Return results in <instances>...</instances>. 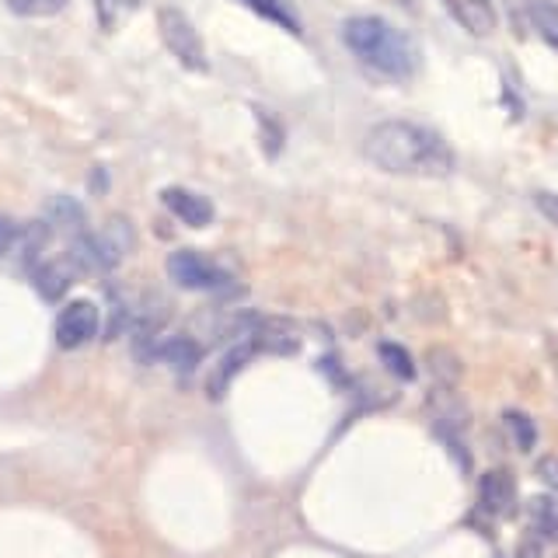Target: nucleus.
<instances>
[{"label": "nucleus", "mask_w": 558, "mask_h": 558, "mask_svg": "<svg viewBox=\"0 0 558 558\" xmlns=\"http://www.w3.org/2000/svg\"><path fill=\"white\" fill-rule=\"evenodd\" d=\"M363 154L380 171L391 174H429V179H440V174L453 168L447 140L409 119L377 122L363 140Z\"/></svg>", "instance_id": "obj_1"}, {"label": "nucleus", "mask_w": 558, "mask_h": 558, "mask_svg": "<svg viewBox=\"0 0 558 558\" xmlns=\"http://www.w3.org/2000/svg\"><path fill=\"white\" fill-rule=\"evenodd\" d=\"M342 43L366 70H374L377 77L409 81L418 66V52H415V43L409 39V32L395 28L391 22H384L377 14L349 17L342 25Z\"/></svg>", "instance_id": "obj_2"}, {"label": "nucleus", "mask_w": 558, "mask_h": 558, "mask_svg": "<svg viewBox=\"0 0 558 558\" xmlns=\"http://www.w3.org/2000/svg\"><path fill=\"white\" fill-rule=\"evenodd\" d=\"M157 32H161V39L168 46V52L174 60H179L185 70L192 74H206L209 70V60H206V46H203V35L196 32V25L189 22L185 11L165 4L157 11Z\"/></svg>", "instance_id": "obj_3"}, {"label": "nucleus", "mask_w": 558, "mask_h": 558, "mask_svg": "<svg viewBox=\"0 0 558 558\" xmlns=\"http://www.w3.org/2000/svg\"><path fill=\"white\" fill-rule=\"evenodd\" d=\"M168 276L182 290H223L231 287V272L220 269L214 258L199 252H174L168 258Z\"/></svg>", "instance_id": "obj_4"}, {"label": "nucleus", "mask_w": 558, "mask_h": 558, "mask_svg": "<svg viewBox=\"0 0 558 558\" xmlns=\"http://www.w3.org/2000/svg\"><path fill=\"white\" fill-rule=\"evenodd\" d=\"M101 314L92 301H74L60 311L57 318V342L60 349H81L84 342H92L98 336Z\"/></svg>", "instance_id": "obj_5"}, {"label": "nucleus", "mask_w": 558, "mask_h": 558, "mask_svg": "<svg viewBox=\"0 0 558 558\" xmlns=\"http://www.w3.org/2000/svg\"><path fill=\"white\" fill-rule=\"evenodd\" d=\"M440 4L450 11L453 22H458L468 35H475V39H485V35L496 32L493 0H440Z\"/></svg>", "instance_id": "obj_6"}, {"label": "nucleus", "mask_w": 558, "mask_h": 558, "mask_svg": "<svg viewBox=\"0 0 558 558\" xmlns=\"http://www.w3.org/2000/svg\"><path fill=\"white\" fill-rule=\"evenodd\" d=\"M478 499L493 517H510L517 510V482L510 471H485L478 482Z\"/></svg>", "instance_id": "obj_7"}, {"label": "nucleus", "mask_w": 558, "mask_h": 558, "mask_svg": "<svg viewBox=\"0 0 558 558\" xmlns=\"http://www.w3.org/2000/svg\"><path fill=\"white\" fill-rule=\"evenodd\" d=\"M161 203H165L182 223H189V227H206V223H214V203H209L206 196H196V192L182 189V185L165 189V192H161Z\"/></svg>", "instance_id": "obj_8"}, {"label": "nucleus", "mask_w": 558, "mask_h": 558, "mask_svg": "<svg viewBox=\"0 0 558 558\" xmlns=\"http://www.w3.org/2000/svg\"><path fill=\"white\" fill-rule=\"evenodd\" d=\"M81 262L74 255H60V258H46L39 269H35V287H39L43 301H60L66 287L74 283Z\"/></svg>", "instance_id": "obj_9"}, {"label": "nucleus", "mask_w": 558, "mask_h": 558, "mask_svg": "<svg viewBox=\"0 0 558 558\" xmlns=\"http://www.w3.org/2000/svg\"><path fill=\"white\" fill-rule=\"evenodd\" d=\"M252 345L266 349V353H296L301 349V336L287 322H258L252 331Z\"/></svg>", "instance_id": "obj_10"}, {"label": "nucleus", "mask_w": 558, "mask_h": 558, "mask_svg": "<svg viewBox=\"0 0 558 558\" xmlns=\"http://www.w3.org/2000/svg\"><path fill=\"white\" fill-rule=\"evenodd\" d=\"M252 356H255V345H252V342H238V345L231 349V353L223 356V363L217 366V374L209 377V395L220 398V395H223V388H227V380H231V377L241 371V366L252 360Z\"/></svg>", "instance_id": "obj_11"}, {"label": "nucleus", "mask_w": 558, "mask_h": 558, "mask_svg": "<svg viewBox=\"0 0 558 558\" xmlns=\"http://www.w3.org/2000/svg\"><path fill=\"white\" fill-rule=\"evenodd\" d=\"M157 356L168 360L174 371L189 374V371H196V363H199V345L192 339H185V336H174V339H168L161 349H157Z\"/></svg>", "instance_id": "obj_12"}, {"label": "nucleus", "mask_w": 558, "mask_h": 558, "mask_svg": "<svg viewBox=\"0 0 558 558\" xmlns=\"http://www.w3.org/2000/svg\"><path fill=\"white\" fill-rule=\"evenodd\" d=\"M527 17L541 39L558 49V4H551V0H527Z\"/></svg>", "instance_id": "obj_13"}, {"label": "nucleus", "mask_w": 558, "mask_h": 558, "mask_svg": "<svg viewBox=\"0 0 558 558\" xmlns=\"http://www.w3.org/2000/svg\"><path fill=\"white\" fill-rule=\"evenodd\" d=\"M244 4H248L255 14L269 17L272 25L287 28V32H293V35H301V22H296V11H293L290 0H244Z\"/></svg>", "instance_id": "obj_14"}, {"label": "nucleus", "mask_w": 558, "mask_h": 558, "mask_svg": "<svg viewBox=\"0 0 558 558\" xmlns=\"http://www.w3.org/2000/svg\"><path fill=\"white\" fill-rule=\"evenodd\" d=\"M531 523L541 537L558 545V499L555 496H534L531 499Z\"/></svg>", "instance_id": "obj_15"}, {"label": "nucleus", "mask_w": 558, "mask_h": 558, "mask_svg": "<svg viewBox=\"0 0 558 558\" xmlns=\"http://www.w3.org/2000/svg\"><path fill=\"white\" fill-rule=\"evenodd\" d=\"M98 8V22L105 32H116L130 22V14L140 8V0H95Z\"/></svg>", "instance_id": "obj_16"}, {"label": "nucleus", "mask_w": 558, "mask_h": 558, "mask_svg": "<svg viewBox=\"0 0 558 558\" xmlns=\"http://www.w3.org/2000/svg\"><path fill=\"white\" fill-rule=\"evenodd\" d=\"M380 360H384V366L395 374V377H401V380H412L415 377V363H412V356L405 353L401 345H395V342H380Z\"/></svg>", "instance_id": "obj_17"}, {"label": "nucleus", "mask_w": 558, "mask_h": 558, "mask_svg": "<svg viewBox=\"0 0 558 558\" xmlns=\"http://www.w3.org/2000/svg\"><path fill=\"white\" fill-rule=\"evenodd\" d=\"M429 371H433V377L440 380V384L453 388L458 377H461V363H458V356L450 353V349H433V353H429Z\"/></svg>", "instance_id": "obj_18"}, {"label": "nucleus", "mask_w": 558, "mask_h": 558, "mask_svg": "<svg viewBox=\"0 0 558 558\" xmlns=\"http://www.w3.org/2000/svg\"><path fill=\"white\" fill-rule=\"evenodd\" d=\"M4 4L22 17H49V14H60L70 0H4Z\"/></svg>", "instance_id": "obj_19"}, {"label": "nucleus", "mask_w": 558, "mask_h": 558, "mask_svg": "<svg viewBox=\"0 0 558 558\" xmlns=\"http://www.w3.org/2000/svg\"><path fill=\"white\" fill-rule=\"evenodd\" d=\"M502 418H506V429L513 433L517 447H520V450H534V444H537V429H534L531 418L523 415V412H506Z\"/></svg>", "instance_id": "obj_20"}, {"label": "nucleus", "mask_w": 558, "mask_h": 558, "mask_svg": "<svg viewBox=\"0 0 558 558\" xmlns=\"http://www.w3.org/2000/svg\"><path fill=\"white\" fill-rule=\"evenodd\" d=\"M537 478L558 496V453H545V458L537 461Z\"/></svg>", "instance_id": "obj_21"}, {"label": "nucleus", "mask_w": 558, "mask_h": 558, "mask_svg": "<svg viewBox=\"0 0 558 558\" xmlns=\"http://www.w3.org/2000/svg\"><path fill=\"white\" fill-rule=\"evenodd\" d=\"M534 203H537L541 214H545V217L558 227V192H537Z\"/></svg>", "instance_id": "obj_22"}, {"label": "nucleus", "mask_w": 558, "mask_h": 558, "mask_svg": "<svg viewBox=\"0 0 558 558\" xmlns=\"http://www.w3.org/2000/svg\"><path fill=\"white\" fill-rule=\"evenodd\" d=\"M258 126L266 130V150H269V157L279 150V126H276V119L272 116H266V112H258Z\"/></svg>", "instance_id": "obj_23"}, {"label": "nucleus", "mask_w": 558, "mask_h": 558, "mask_svg": "<svg viewBox=\"0 0 558 558\" xmlns=\"http://www.w3.org/2000/svg\"><path fill=\"white\" fill-rule=\"evenodd\" d=\"M517 558H541V541L537 537H523L520 548H517Z\"/></svg>", "instance_id": "obj_24"}, {"label": "nucleus", "mask_w": 558, "mask_h": 558, "mask_svg": "<svg viewBox=\"0 0 558 558\" xmlns=\"http://www.w3.org/2000/svg\"><path fill=\"white\" fill-rule=\"evenodd\" d=\"M11 241H14V227H11L8 217H0V255L11 248Z\"/></svg>", "instance_id": "obj_25"}]
</instances>
